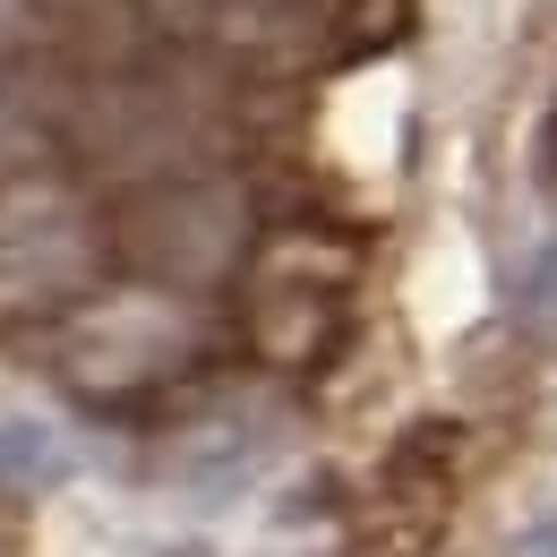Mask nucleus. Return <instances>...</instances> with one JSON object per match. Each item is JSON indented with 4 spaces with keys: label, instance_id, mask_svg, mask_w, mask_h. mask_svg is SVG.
I'll return each mask as SVG.
<instances>
[{
    "label": "nucleus",
    "instance_id": "f257e3e1",
    "mask_svg": "<svg viewBox=\"0 0 557 557\" xmlns=\"http://www.w3.org/2000/svg\"><path fill=\"white\" fill-rule=\"evenodd\" d=\"M77 267H86V249H77L70 207H52V198H0V309L70 292Z\"/></svg>",
    "mask_w": 557,
    "mask_h": 557
},
{
    "label": "nucleus",
    "instance_id": "f03ea898",
    "mask_svg": "<svg viewBox=\"0 0 557 557\" xmlns=\"http://www.w3.org/2000/svg\"><path fill=\"white\" fill-rule=\"evenodd\" d=\"M77 472V437L44 404H0V481L9 488H61Z\"/></svg>",
    "mask_w": 557,
    "mask_h": 557
},
{
    "label": "nucleus",
    "instance_id": "7ed1b4c3",
    "mask_svg": "<svg viewBox=\"0 0 557 557\" xmlns=\"http://www.w3.org/2000/svg\"><path fill=\"white\" fill-rule=\"evenodd\" d=\"M523 318H532L541 335H557V240L532 258V275H523Z\"/></svg>",
    "mask_w": 557,
    "mask_h": 557
},
{
    "label": "nucleus",
    "instance_id": "20e7f679",
    "mask_svg": "<svg viewBox=\"0 0 557 557\" xmlns=\"http://www.w3.org/2000/svg\"><path fill=\"white\" fill-rule=\"evenodd\" d=\"M515 557H557V515H549V523H532V532L515 541Z\"/></svg>",
    "mask_w": 557,
    "mask_h": 557
},
{
    "label": "nucleus",
    "instance_id": "39448f33",
    "mask_svg": "<svg viewBox=\"0 0 557 557\" xmlns=\"http://www.w3.org/2000/svg\"><path fill=\"white\" fill-rule=\"evenodd\" d=\"M541 172L557 181V112H549V146H541Z\"/></svg>",
    "mask_w": 557,
    "mask_h": 557
}]
</instances>
